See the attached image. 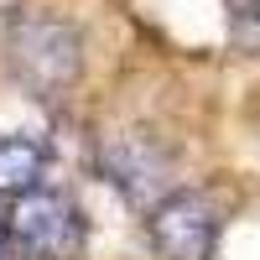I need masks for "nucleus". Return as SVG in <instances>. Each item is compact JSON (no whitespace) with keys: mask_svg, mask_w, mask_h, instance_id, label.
Masks as SVG:
<instances>
[{"mask_svg":"<svg viewBox=\"0 0 260 260\" xmlns=\"http://www.w3.org/2000/svg\"><path fill=\"white\" fill-rule=\"evenodd\" d=\"M11 68L16 78L37 94H62L68 83H78L83 68V47H78V31L57 16H16L11 21Z\"/></svg>","mask_w":260,"mask_h":260,"instance_id":"1","label":"nucleus"},{"mask_svg":"<svg viewBox=\"0 0 260 260\" xmlns=\"http://www.w3.org/2000/svg\"><path fill=\"white\" fill-rule=\"evenodd\" d=\"M6 234L31 260H78L83 255V213L62 192L37 187L6 208Z\"/></svg>","mask_w":260,"mask_h":260,"instance_id":"2","label":"nucleus"},{"mask_svg":"<svg viewBox=\"0 0 260 260\" xmlns=\"http://www.w3.org/2000/svg\"><path fill=\"white\" fill-rule=\"evenodd\" d=\"M219 224H224V213L213 203V192H198V187H172L146 213V234L161 260H208Z\"/></svg>","mask_w":260,"mask_h":260,"instance_id":"3","label":"nucleus"},{"mask_svg":"<svg viewBox=\"0 0 260 260\" xmlns=\"http://www.w3.org/2000/svg\"><path fill=\"white\" fill-rule=\"evenodd\" d=\"M104 177H110L130 203H146L156 208L167 192H161V177H167V156L156 151V141L130 130V136H115L104 146Z\"/></svg>","mask_w":260,"mask_h":260,"instance_id":"4","label":"nucleus"},{"mask_svg":"<svg viewBox=\"0 0 260 260\" xmlns=\"http://www.w3.org/2000/svg\"><path fill=\"white\" fill-rule=\"evenodd\" d=\"M47 172V146L31 136H0V198H26L42 187Z\"/></svg>","mask_w":260,"mask_h":260,"instance_id":"5","label":"nucleus"},{"mask_svg":"<svg viewBox=\"0 0 260 260\" xmlns=\"http://www.w3.org/2000/svg\"><path fill=\"white\" fill-rule=\"evenodd\" d=\"M234 31H240V42L260 47V0H234Z\"/></svg>","mask_w":260,"mask_h":260,"instance_id":"6","label":"nucleus"}]
</instances>
